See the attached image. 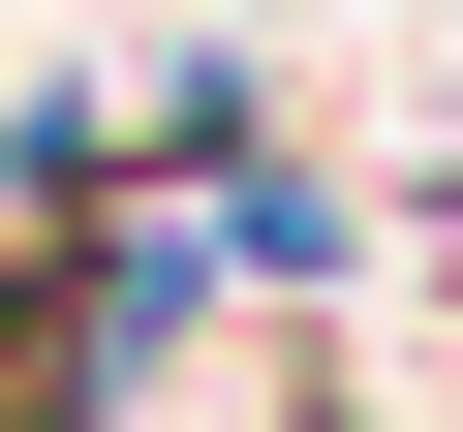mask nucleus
Segmentation results:
<instances>
[{
	"instance_id": "obj_1",
	"label": "nucleus",
	"mask_w": 463,
	"mask_h": 432,
	"mask_svg": "<svg viewBox=\"0 0 463 432\" xmlns=\"http://www.w3.org/2000/svg\"><path fill=\"white\" fill-rule=\"evenodd\" d=\"M0 432H62V401H0Z\"/></svg>"
}]
</instances>
